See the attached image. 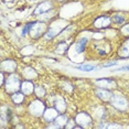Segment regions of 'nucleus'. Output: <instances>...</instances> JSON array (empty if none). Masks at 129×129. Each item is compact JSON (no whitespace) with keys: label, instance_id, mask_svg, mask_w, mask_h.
<instances>
[{"label":"nucleus","instance_id":"nucleus-1","mask_svg":"<svg viewBox=\"0 0 129 129\" xmlns=\"http://www.w3.org/2000/svg\"><path fill=\"white\" fill-rule=\"evenodd\" d=\"M6 92L9 93L10 95H12L13 93L19 92V89H21V82H20V77L17 74H10L6 80Z\"/></svg>","mask_w":129,"mask_h":129},{"label":"nucleus","instance_id":"nucleus-2","mask_svg":"<svg viewBox=\"0 0 129 129\" xmlns=\"http://www.w3.org/2000/svg\"><path fill=\"white\" fill-rule=\"evenodd\" d=\"M48 24H45L44 22H41V21H37V22H32L31 29H30V36L32 39H39L40 37L44 36L48 31Z\"/></svg>","mask_w":129,"mask_h":129},{"label":"nucleus","instance_id":"nucleus-3","mask_svg":"<svg viewBox=\"0 0 129 129\" xmlns=\"http://www.w3.org/2000/svg\"><path fill=\"white\" fill-rule=\"evenodd\" d=\"M109 103L111 104V106H114L119 110H127L129 108V103L127 98L120 95V94H113Z\"/></svg>","mask_w":129,"mask_h":129},{"label":"nucleus","instance_id":"nucleus-4","mask_svg":"<svg viewBox=\"0 0 129 129\" xmlns=\"http://www.w3.org/2000/svg\"><path fill=\"white\" fill-rule=\"evenodd\" d=\"M45 104L43 102L40 101V98L36 99V101H33L30 104V106H29V111L32 114L33 116L36 117H41L43 116V114H44L45 111Z\"/></svg>","mask_w":129,"mask_h":129},{"label":"nucleus","instance_id":"nucleus-5","mask_svg":"<svg viewBox=\"0 0 129 129\" xmlns=\"http://www.w3.org/2000/svg\"><path fill=\"white\" fill-rule=\"evenodd\" d=\"M75 122L78 125H81L83 128L85 127H89L90 124H92V118L87 113H80L77 114L75 118Z\"/></svg>","mask_w":129,"mask_h":129},{"label":"nucleus","instance_id":"nucleus-6","mask_svg":"<svg viewBox=\"0 0 129 129\" xmlns=\"http://www.w3.org/2000/svg\"><path fill=\"white\" fill-rule=\"evenodd\" d=\"M95 84H97L98 87L101 88H114L116 87V82L114 80H110V78H98V80L95 81Z\"/></svg>","mask_w":129,"mask_h":129},{"label":"nucleus","instance_id":"nucleus-7","mask_svg":"<svg viewBox=\"0 0 129 129\" xmlns=\"http://www.w3.org/2000/svg\"><path fill=\"white\" fill-rule=\"evenodd\" d=\"M53 8V4L51 1H43L42 4H40L37 7V9L34 10V14L36 16H39V14H44L48 11H50Z\"/></svg>","mask_w":129,"mask_h":129},{"label":"nucleus","instance_id":"nucleus-8","mask_svg":"<svg viewBox=\"0 0 129 129\" xmlns=\"http://www.w3.org/2000/svg\"><path fill=\"white\" fill-rule=\"evenodd\" d=\"M110 21H111V19L108 16H101L95 20L94 25H95L97 29H105V28L109 27Z\"/></svg>","mask_w":129,"mask_h":129},{"label":"nucleus","instance_id":"nucleus-9","mask_svg":"<svg viewBox=\"0 0 129 129\" xmlns=\"http://www.w3.org/2000/svg\"><path fill=\"white\" fill-rule=\"evenodd\" d=\"M57 109L56 108H46L44 114H43V118L46 122H53L55 118L58 116V113H57Z\"/></svg>","mask_w":129,"mask_h":129},{"label":"nucleus","instance_id":"nucleus-10","mask_svg":"<svg viewBox=\"0 0 129 129\" xmlns=\"http://www.w3.org/2000/svg\"><path fill=\"white\" fill-rule=\"evenodd\" d=\"M36 89V85L32 83L31 81H24L21 83V92L24 95H31Z\"/></svg>","mask_w":129,"mask_h":129},{"label":"nucleus","instance_id":"nucleus-11","mask_svg":"<svg viewBox=\"0 0 129 129\" xmlns=\"http://www.w3.org/2000/svg\"><path fill=\"white\" fill-rule=\"evenodd\" d=\"M96 96H97L98 98H101L103 102H109L111 96H113V93H110L109 90L106 88H101V87H98V88L96 89Z\"/></svg>","mask_w":129,"mask_h":129},{"label":"nucleus","instance_id":"nucleus-12","mask_svg":"<svg viewBox=\"0 0 129 129\" xmlns=\"http://www.w3.org/2000/svg\"><path fill=\"white\" fill-rule=\"evenodd\" d=\"M118 55H119V57H122V58H129V38L119 48Z\"/></svg>","mask_w":129,"mask_h":129},{"label":"nucleus","instance_id":"nucleus-13","mask_svg":"<svg viewBox=\"0 0 129 129\" xmlns=\"http://www.w3.org/2000/svg\"><path fill=\"white\" fill-rule=\"evenodd\" d=\"M87 42H88L87 38H82V39L77 40V42H76V52L77 53H83L85 51V46H86Z\"/></svg>","mask_w":129,"mask_h":129},{"label":"nucleus","instance_id":"nucleus-14","mask_svg":"<svg viewBox=\"0 0 129 129\" xmlns=\"http://www.w3.org/2000/svg\"><path fill=\"white\" fill-rule=\"evenodd\" d=\"M6 66H7V69H6L5 71L13 72L14 70H16V67H17V63L14 62V61H12V60H6V61H4V62L1 63V69L2 67H6ZM5 71H2V72H5Z\"/></svg>","mask_w":129,"mask_h":129},{"label":"nucleus","instance_id":"nucleus-15","mask_svg":"<svg viewBox=\"0 0 129 129\" xmlns=\"http://www.w3.org/2000/svg\"><path fill=\"white\" fill-rule=\"evenodd\" d=\"M24 98H25V95L22 92L21 93H20V92H16V93H13L12 95H11V99H12V102L16 105L21 104V103L24 101Z\"/></svg>","mask_w":129,"mask_h":129},{"label":"nucleus","instance_id":"nucleus-16","mask_svg":"<svg viewBox=\"0 0 129 129\" xmlns=\"http://www.w3.org/2000/svg\"><path fill=\"white\" fill-rule=\"evenodd\" d=\"M53 122H55L60 128H65V126L67 125L69 120H67V117L65 115H58Z\"/></svg>","mask_w":129,"mask_h":129},{"label":"nucleus","instance_id":"nucleus-17","mask_svg":"<svg viewBox=\"0 0 129 129\" xmlns=\"http://www.w3.org/2000/svg\"><path fill=\"white\" fill-rule=\"evenodd\" d=\"M23 74H24L25 78H28V80H32V78H36L37 72L34 71L33 69H31V67H27V69H24V71H23Z\"/></svg>","mask_w":129,"mask_h":129},{"label":"nucleus","instance_id":"nucleus-18","mask_svg":"<svg viewBox=\"0 0 129 129\" xmlns=\"http://www.w3.org/2000/svg\"><path fill=\"white\" fill-rule=\"evenodd\" d=\"M54 104H55V108H56L58 111H61V113H62V111L65 110V107L66 106H65V102H64L63 98L58 97L56 101L54 102Z\"/></svg>","mask_w":129,"mask_h":129},{"label":"nucleus","instance_id":"nucleus-19","mask_svg":"<svg viewBox=\"0 0 129 129\" xmlns=\"http://www.w3.org/2000/svg\"><path fill=\"white\" fill-rule=\"evenodd\" d=\"M75 69L80 70V71H83V72H92L94 70L97 69V67L95 65H76Z\"/></svg>","mask_w":129,"mask_h":129},{"label":"nucleus","instance_id":"nucleus-20","mask_svg":"<svg viewBox=\"0 0 129 129\" xmlns=\"http://www.w3.org/2000/svg\"><path fill=\"white\" fill-rule=\"evenodd\" d=\"M67 48H69V45L66 44V43H64V42H61L60 44L57 45V48H56V53L57 54H64L65 52L67 51Z\"/></svg>","mask_w":129,"mask_h":129},{"label":"nucleus","instance_id":"nucleus-21","mask_svg":"<svg viewBox=\"0 0 129 129\" xmlns=\"http://www.w3.org/2000/svg\"><path fill=\"white\" fill-rule=\"evenodd\" d=\"M34 93L38 96V98L41 97H44L45 96V89L43 88L42 86H36V89H34Z\"/></svg>","mask_w":129,"mask_h":129},{"label":"nucleus","instance_id":"nucleus-22","mask_svg":"<svg viewBox=\"0 0 129 129\" xmlns=\"http://www.w3.org/2000/svg\"><path fill=\"white\" fill-rule=\"evenodd\" d=\"M113 20L115 23H117V24H121V23L125 21V18L122 16H118V14H117V16H114Z\"/></svg>","mask_w":129,"mask_h":129},{"label":"nucleus","instance_id":"nucleus-23","mask_svg":"<svg viewBox=\"0 0 129 129\" xmlns=\"http://www.w3.org/2000/svg\"><path fill=\"white\" fill-rule=\"evenodd\" d=\"M121 33H122V36H125V37H129V23H127V24H125V25H122V28H121Z\"/></svg>","mask_w":129,"mask_h":129},{"label":"nucleus","instance_id":"nucleus-24","mask_svg":"<svg viewBox=\"0 0 129 129\" xmlns=\"http://www.w3.org/2000/svg\"><path fill=\"white\" fill-rule=\"evenodd\" d=\"M31 25H32V23H28V24H25L24 27H23V29H22V37H24L25 34H28L29 32H30Z\"/></svg>","mask_w":129,"mask_h":129},{"label":"nucleus","instance_id":"nucleus-25","mask_svg":"<svg viewBox=\"0 0 129 129\" xmlns=\"http://www.w3.org/2000/svg\"><path fill=\"white\" fill-rule=\"evenodd\" d=\"M115 72H118V71H129V65H125V66H121L120 69H116L114 70Z\"/></svg>","mask_w":129,"mask_h":129},{"label":"nucleus","instance_id":"nucleus-26","mask_svg":"<svg viewBox=\"0 0 129 129\" xmlns=\"http://www.w3.org/2000/svg\"><path fill=\"white\" fill-rule=\"evenodd\" d=\"M121 127H122V126L117 125V124H110V125L107 126V128H121Z\"/></svg>","mask_w":129,"mask_h":129},{"label":"nucleus","instance_id":"nucleus-27","mask_svg":"<svg viewBox=\"0 0 129 129\" xmlns=\"http://www.w3.org/2000/svg\"><path fill=\"white\" fill-rule=\"evenodd\" d=\"M117 62H110V63H105L103 64V66L104 67H107V66H113V65H116Z\"/></svg>","mask_w":129,"mask_h":129},{"label":"nucleus","instance_id":"nucleus-28","mask_svg":"<svg viewBox=\"0 0 129 129\" xmlns=\"http://www.w3.org/2000/svg\"><path fill=\"white\" fill-rule=\"evenodd\" d=\"M56 1H65V0H56Z\"/></svg>","mask_w":129,"mask_h":129}]
</instances>
